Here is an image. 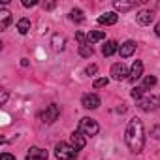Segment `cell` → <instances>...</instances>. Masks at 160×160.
Here are the masks:
<instances>
[{
	"label": "cell",
	"mask_w": 160,
	"mask_h": 160,
	"mask_svg": "<svg viewBox=\"0 0 160 160\" xmlns=\"http://www.w3.org/2000/svg\"><path fill=\"white\" fill-rule=\"evenodd\" d=\"M124 141L128 145V149L132 152H141L143 145H145V132H143V122L139 119H132L126 126L124 132Z\"/></svg>",
	"instance_id": "cell-1"
},
{
	"label": "cell",
	"mask_w": 160,
	"mask_h": 160,
	"mask_svg": "<svg viewBox=\"0 0 160 160\" xmlns=\"http://www.w3.org/2000/svg\"><path fill=\"white\" fill-rule=\"evenodd\" d=\"M55 154H57L58 160H75L77 158V149L72 147V145H68V143H62L60 141L55 147Z\"/></svg>",
	"instance_id": "cell-2"
},
{
	"label": "cell",
	"mask_w": 160,
	"mask_h": 160,
	"mask_svg": "<svg viewBox=\"0 0 160 160\" xmlns=\"http://www.w3.org/2000/svg\"><path fill=\"white\" fill-rule=\"evenodd\" d=\"M77 130H81L85 136H96L98 134V130H100V126H98V122L94 121V119H91V117H83L81 121H79V126H77Z\"/></svg>",
	"instance_id": "cell-3"
},
{
	"label": "cell",
	"mask_w": 160,
	"mask_h": 160,
	"mask_svg": "<svg viewBox=\"0 0 160 160\" xmlns=\"http://www.w3.org/2000/svg\"><path fill=\"white\" fill-rule=\"evenodd\" d=\"M138 108L143 111H154L156 108H160V96H143L141 100H138Z\"/></svg>",
	"instance_id": "cell-4"
},
{
	"label": "cell",
	"mask_w": 160,
	"mask_h": 160,
	"mask_svg": "<svg viewBox=\"0 0 160 160\" xmlns=\"http://www.w3.org/2000/svg\"><path fill=\"white\" fill-rule=\"evenodd\" d=\"M58 115H60V108H58L57 104H51V106H47V109H45L40 117H42V121H43L45 124H53V122L58 119Z\"/></svg>",
	"instance_id": "cell-5"
},
{
	"label": "cell",
	"mask_w": 160,
	"mask_h": 160,
	"mask_svg": "<svg viewBox=\"0 0 160 160\" xmlns=\"http://www.w3.org/2000/svg\"><path fill=\"white\" fill-rule=\"evenodd\" d=\"M111 77L115 79V81H122V79L130 77V72H128V68L122 62H117V64L111 66Z\"/></svg>",
	"instance_id": "cell-6"
},
{
	"label": "cell",
	"mask_w": 160,
	"mask_h": 160,
	"mask_svg": "<svg viewBox=\"0 0 160 160\" xmlns=\"http://www.w3.org/2000/svg\"><path fill=\"white\" fill-rule=\"evenodd\" d=\"M70 145L75 147L77 151H81V149L87 145V136H85L81 130H75V132L70 136Z\"/></svg>",
	"instance_id": "cell-7"
},
{
	"label": "cell",
	"mask_w": 160,
	"mask_h": 160,
	"mask_svg": "<svg viewBox=\"0 0 160 160\" xmlns=\"http://www.w3.org/2000/svg\"><path fill=\"white\" fill-rule=\"evenodd\" d=\"M81 104H83L85 109H96V108L100 106V98H98L96 94H85V96L81 98Z\"/></svg>",
	"instance_id": "cell-8"
},
{
	"label": "cell",
	"mask_w": 160,
	"mask_h": 160,
	"mask_svg": "<svg viewBox=\"0 0 160 160\" xmlns=\"http://www.w3.org/2000/svg\"><path fill=\"white\" fill-rule=\"evenodd\" d=\"M27 160H47V151L40 147H30L27 152Z\"/></svg>",
	"instance_id": "cell-9"
},
{
	"label": "cell",
	"mask_w": 160,
	"mask_h": 160,
	"mask_svg": "<svg viewBox=\"0 0 160 160\" xmlns=\"http://www.w3.org/2000/svg\"><path fill=\"white\" fill-rule=\"evenodd\" d=\"M141 75H143V62H141V60H136V62L132 64V68H130V77H128V79H130L132 83H136Z\"/></svg>",
	"instance_id": "cell-10"
},
{
	"label": "cell",
	"mask_w": 160,
	"mask_h": 160,
	"mask_svg": "<svg viewBox=\"0 0 160 160\" xmlns=\"http://www.w3.org/2000/svg\"><path fill=\"white\" fill-rule=\"evenodd\" d=\"M136 19H138L139 25H151V23L154 21V13L149 12V10H141V12H138Z\"/></svg>",
	"instance_id": "cell-11"
},
{
	"label": "cell",
	"mask_w": 160,
	"mask_h": 160,
	"mask_svg": "<svg viewBox=\"0 0 160 160\" xmlns=\"http://www.w3.org/2000/svg\"><path fill=\"white\" fill-rule=\"evenodd\" d=\"M117 21H119V15H117L115 12H108V13H102V15L98 17V23H100V25H106V27L115 25Z\"/></svg>",
	"instance_id": "cell-12"
},
{
	"label": "cell",
	"mask_w": 160,
	"mask_h": 160,
	"mask_svg": "<svg viewBox=\"0 0 160 160\" xmlns=\"http://www.w3.org/2000/svg\"><path fill=\"white\" fill-rule=\"evenodd\" d=\"M136 51V42H132V40H128V42H124L121 47H119V53H121V57L122 58H126V57H130L132 53Z\"/></svg>",
	"instance_id": "cell-13"
},
{
	"label": "cell",
	"mask_w": 160,
	"mask_h": 160,
	"mask_svg": "<svg viewBox=\"0 0 160 160\" xmlns=\"http://www.w3.org/2000/svg\"><path fill=\"white\" fill-rule=\"evenodd\" d=\"M138 4H139V0H132V2H122V0H115V2H113L115 10H119V12H128V10H132V8H136Z\"/></svg>",
	"instance_id": "cell-14"
},
{
	"label": "cell",
	"mask_w": 160,
	"mask_h": 160,
	"mask_svg": "<svg viewBox=\"0 0 160 160\" xmlns=\"http://www.w3.org/2000/svg\"><path fill=\"white\" fill-rule=\"evenodd\" d=\"M117 51H119V43H117L115 40L106 42V45H104V49H102L104 57H111V55H113V53H117Z\"/></svg>",
	"instance_id": "cell-15"
},
{
	"label": "cell",
	"mask_w": 160,
	"mask_h": 160,
	"mask_svg": "<svg viewBox=\"0 0 160 160\" xmlns=\"http://www.w3.org/2000/svg\"><path fill=\"white\" fill-rule=\"evenodd\" d=\"M12 23V13L8 10H0V30H6Z\"/></svg>",
	"instance_id": "cell-16"
},
{
	"label": "cell",
	"mask_w": 160,
	"mask_h": 160,
	"mask_svg": "<svg viewBox=\"0 0 160 160\" xmlns=\"http://www.w3.org/2000/svg\"><path fill=\"white\" fill-rule=\"evenodd\" d=\"M51 43H53V49H55V51H62V49H64V43H66V40H64V36H60V34H55Z\"/></svg>",
	"instance_id": "cell-17"
},
{
	"label": "cell",
	"mask_w": 160,
	"mask_h": 160,
	"mask_svg": "<svg viewBox=\"0 0 160 160\" xmlns=\"http://www.w3.org/2000/svg\"><path fill=\"white\" fill-rule=\"evenodd\" d=\"M17 30H19L21 34H27V32L30 30V21H28L27 17L19 19V21H17Z\"/></svg>",
	"instance_id": "cell-18"
},
{
	"label": "cell",
	"mask_w": 160,
	"mask_h": 160,
	"mask_svg": "<svg viewBox=\"0 0 160 160\" xmlns=\"http://www.w3.org/2000/svg\"><path fill=\"white\" fill-rule=\"evenodd\" d=\"M106 38V34L102 32V30H92L91 34H89V43L92 45V43H96V42H100V40H104Z\"/></svg>",
	"instance_id": "cell-19"
},
{
	"label": "cell",
	"mask_w": 160,
	"mask_h": 160,
	"mask_svg": "<svg viewBox=\"0 0 160 160\" xmlns=\"http://www.w3.org/2000/svg\"><path fill=\"white\" fill-rule=\"evenodd\" d=\"M70 19L75 21V23H83V21H85V15H83L81 10H72V12H70Z\"/></svg>",
	"instance_id": "cell-20"
},
{
	"label": "cell",
	"mask_w": 160,
	"mask_h": 160,
	"mask_svg": "<svg viewBox=\"0 0 160 160\" xmlns=\"http://www.w3.org/2000/svg\"><path fill=\"white\" fill-rule=\"evenodd\" d=\"M92 53H94V49H92L91 43L89 45H79V55L81 57H92Z\"/></svg>",
	"instance_id": "cell-21"
},
{
	"label": "cell",
	"mask_w": 160,
	"mask_h": 160,
	"mask_svg": "<svg viewBox=\"0 0 160 160\" xmlns=\"http://www.w3.org/2000/svg\"><path fill=\"white\" fill-rule=\"evenodd\" d=\"M154 85H156V77H154V75H147V77L143 79V85H141V87L147 91V89H151V87H154Z\"/></svg>",
	"instance_id": "cell-22"
},
{
	"label": "cell",
	"mask_w": 160,
	"mask_h": 160,
	"mask_svg": "<svg viewBox=\"0 0 160 160\" xmlns=\"http://www.w3.org/2000/svg\"><path fill=\"white\" fill-rule=\"evenodd\" d=\"M108 83H109L108 77H100V79H96V81L92 83V87L94 89H102V87H108Z\"/></svg>",
	"instance_id": "cell-23"
},
{
	"label": "cell",
	"mask_w": 160,
	"mask_h": 160,
	"mask_svg": "<svg viewBox=\"0 0 160 160\" xmlns=\"http://www.w3.org/2000/svg\"><path fill=\"white\" fill-rule=\"evenodd\" d=\"M143 92H145V89H143V87H136V89L132 91V98L138 102V100H141V98H143Z\"/></svg>",
	"instance_id": "cell-24"
},
{
	"label": "cell",
	"mask_w": 160,
	"mask_h": 160,
	"mask_svg": "<svg viewBox=\"0 0 160 160\" xmlns=\"http://www.w3.org/2000/svg\"><path fill=\"white\" fill-rule=\"evenodd\" d=\"M75 38L81 45H89V36H85L83 32H75Z\"/></svg>",
	"instance_id": "cell-25"
},
{
	"label": "cell",
	"mask_w": 160,
	"mask_h": 160,
	"mask_svg": "<svg viewBox=\"0 0 160 160\" xmlns=\"http://www.w3.org/2000/svg\"><path fill=\"white\" fill-rule=\"evenodd\" d=\"M96 72H98V66H96V64H91V66L85 68V73H87V75H94Z\"/></svg>",
	"instance_id": "cell-26"
},
{
	"label": "cell",
	"mask_w": 160,
	"mask_h": 160,
	"mask_svg": "<svg viewBox=\"0 0 160 160\" xmlns=\"http://www.w3.org/2000/svg\"><path fill=\"white\" fill-rule=\"evenodd\" d=\"M151 136H152L154 139H158V138H160V124H156V126L151 130Z\"/></svg>",
	"instance_id": "cell-27"
},
{
	"label": "cell",
	"mask_w": 160,
	"mask_h": 160,
	"mask_svg": "<svg viewBox=\"0 0 160 160\" xmlns=\"http://www.w3.org/2000/svg\"><path fill=\"white\" fill-rule=\"evenodd\" d=\"M0 160H15V156L10 154V152H2V154H0Z\"/></svg>",
	"instance_id": "cell-28"
},
{
	"label": "cell",
	"mask_w": 160,
	"mask_h": 160,
	"mask_svg": "<svg viewBox=\"0 0 160 160\" xmlns=\"http://www.w3.org/2000/svg\"><path fill=\"white\" fill-rule=\"evenodd\" d=\"M38 2H36V0H23V6L25 8H30V6H36Z\"/></svg>",
	"instance_id": "cell-29"
},
{
	"label": "cell",
	"mask_w": 160,
	"mask_h": 160,
	"mask_svg": "<svg viewBox=\"0 0 160 160\" xmlns=\"http://www.w3.org/2000/svg\"><path fill=\"white\" fill-rule=\"evenodd\" d=\"M8 100V91H2V96H0V104H6Z\"/></svg>",
	"instance_id": "cell-30"
},
{
	"label": "cell",
	"mask_w": 160,
	"mask_h": 160,
	"mask_svg": "<svg viewBox=\"0 0 160 160\" xmlns=\"http://www.w3.org/2000/svg\"><path fill=\"white\" fill-rule=\"evenodd\" d=\"M154 34H156V36H158V38H160V23H158V25H156V27H154Z\"/></svg>",
	"instance_id": "cell-31"
},
{
	"label": "cell",
	"mask_w": 160,
	"mask_h": 160,
	"mask_svg": "<svg viewBox=\"0 0 160 160\" xmlns=\"http://www.w3.org/2000/svg\"><path fill=\"white\" fill-rule=\"evenodd\" d=\"M45 8H47V10H53V8H55V2H47Z\"/></svg>",
	"instance_id": "cell-32"
}]
</instances>
